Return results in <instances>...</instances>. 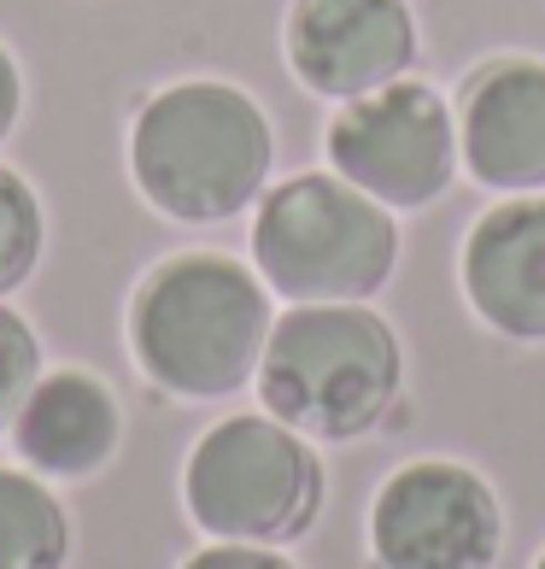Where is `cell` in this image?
Instances as JSON below:
<instances>
[{"mask_svg":"<svg viewBox=\"0 0 545 569\" xmlns=\"http://www.w3.org/2000/svg\"><path fill=\"white\" fill-rule=\"evenodd\" d=\"M18 112H24V71H18L12 48L0 41V141L18 130Z\"/></svg>","mask_w":545,"mask_h":569,"instance_id":"16","label":"cell"},{"mask_svg":"<svg viewBox=\"0 0 545 569\" xmlns=\"http://www.w3.org/2000/svg\"><path fill=\"white\" fill-rule=\"evenodd\" d=\"M71 517L36 470H0V569H65Z\"/></svg>","mask_w":545,"mask_h":569,"instance_id":"12","label":"cell"},{"mask_svg":"<svg viewBox=\"0 0 545 569\" xmlns=\"http://www.w3.org/2000/svg\"><path fill=\"white\" fill-rule=\"evenodd\" d=\"M41 247H48V212H41V194L30 188L24 171L0 164V300L36 277Z\"/></svg>","mask_w":545,"mask_h":569,"instance_id":"13","label":"cell"},{"mask_svg":"<svg viewBox=\"0 0 545 569\" xmlns=\"http://www.w3.org/2000/svg\"><path fill=\"white\" fill-rule=\"evenodd\" d=\"M182 569H300L293 558H282V546H241V540H212L200 546Z\"/></svg>","mask_w":545,"mask_h":569,"instance_id":"15","label":"cell"},{"mask_svg":"<svg viewBox=\"0 0 545 569\" xmlns=\"http://www.w3.org/2000/svg\"><path fill=\"white\" fill-rule=\"evenodd\" d=\"M498 546L505 511L470 463L416 458L393 470L370 505L375 569H493Z\"/></svg>","mask_w":545,"mask_h":569,"instance_id":"7","label":"cell"},{"mask_svg":"<svg viewBox=\"0 0 545 569\" xmlns=\"http://www.w3.org/2000/svg\"><path fill=\"white\" fill-rule=\"evenodd\" d=\"M270 164H276V130L235 82H164L130 118V177L141 200L176 223H229L259 206Z\"/></svg>","mask_w":545,"mask_h":569,"instance_id":"2","label":"cell"},{"mask_svg":"<svg viewBox=\"0 0 545 569\" xmlns=\"http://www.w3.org/2000/svg\"><path fill=\"white\" fill-rule=\"evenodd\" d=\"M36 382H41V341L24 311H12L0 300V435L12 429V417Z\"/></svg>","mask_w":545,"mask_h":569,"instance_id":"14","label":"cell"},{"mask_svg":"<svg viewBox=\"0 0 545 569\" xmlns=\"http://www.w3.org/2000/svg\"><path fill=\"white\" fill-rule=\"evenodd\" d=\"M253 270L287 306H334L382 293L400 264V223L382 200L334 171H300L259 194Z\"/></svg>","mask_w":545,"mask_h":569,"instance_id":"4","label":"cell"},{"mask_svg":"<svg viewBox=\"0 0 545 569\" xmlns=\"http://www.w3.org/2000/svg\"><path fill=\"white\" fill-rule=\"evenodd\" d=\"M12 452L41 481H89L123 440L118 393L94 370H41V382L12 417Z\"/></svg>","mask_w":545,"mask_h":569,"instance_id":"11","label":"cell"},{"mask_svg":"<svg viewBox=\"0 0 545 569\" xmlns=\"http://www.w3.org/2000/svg\"><path fill=\"white\" fill-rule=\"evenodd\" d=\"M329 171L382 200L387 212H416L440 200L457 177V112L440 100V89L416 77H400L387 89H370L359 100H341L323 136Z\"/></svg>","mask_w":545,"mask_h":569,"instance_id":"6","label":"cell"},{"mask_svg":"<svg viewBox=\"0 0 545 569\" xmlns=\"http://www.w3.org/2000/svg\"><path fill=\"white\" fill-rule=\"evenodd\" d=\"M282 53L311 94L359 100L411 71L416 12L411 0H293Z\"/></svg>","mask_w":545,"mask_h":569,"instance_id":"8","label":"cell"},{"mask_svg":"<svg viewBox=\"0 0 545 569\" xmlns=\"http://www.w3.org/2000/svg\"><path fill=\"white\" fill-rule=\"evenodd\" d=\"M259 399L305 440H359L400 406L405 352L364 300L287 306L259 358Z\"/></svg>","mask_w":545,"mask_h":569,"instance_id":"3","label":"cell"},{"mask_svg":"<svg viewBox=\"0 0 545 569\" xmlns=\"http://www.w3.org/2000/svg\"><path fill=\"white\" fill-rule=\"evenodd\" d=\"M457 153L481 188H545V59L498 53L457 94Z\"/></svg>","mask_w":545,"mask_h":569,"instance_id":"9","label":"cell"},{"mask_svg":"<svg viewBox=\"0 0 545 569\" xmlns=\"http://www.w3.org/2000/svg\"><path fill=\"white\" fill-rule=\"evenodd\" d=\"M534 569H545V552H539V563H534Z\"/></svg>","mask_w":545,"mask_h":569,"instance_id":"17","label":"cell"},{"mask_svg":"<svg viewBox=\"0 0 545 569\" xmlns=\"http://www.w3.org/2000/svg\"><path fill=\"white\" fill-rule=\"evenodd\" d=\"M464 300L505 341H545V194L487 206L464 236Z\"/></svg>","mask_w":545,"mask_h":569,"instance_id":"10","label":"cell"},{"mask_svg":"<svg viewBox=\"0 0 545 569\" xmlns=\"http://www.w3.org/2000/svg\"><path fill=\"white\" fill-rule=\"evenodd\" d=\"M270 288L229 252H171L130 293V358L159 393L229 399L259 376L270 341Z\"/></svg>","mask_w":545,"mask_h":569,"instance_id":"1","label":"cell"},{"mask_svg":"<svg viewBox=\"0 0 545 569\" xmlns=\"http://www.w3.org/2000/svg\"><path fill=\"white\" fill-rule=\"evenodd\" d=\"M317 447L270 411H241L212 423L182 470V505L200 535L241 546H293L323 517Z\"/></svg>","mask_w":545,"mask_h":569,"instance_id":"5","label":"cell"}]
</instances>
